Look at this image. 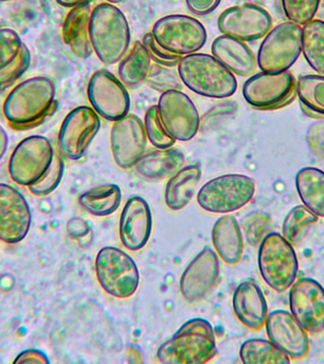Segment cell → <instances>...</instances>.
<instances>
[{"label":"cell","instance_id":"obj_1","mask_svg":"<svg viewBox=\"0 0 324 364\" xmlns=\"http://www.w3.org/2000/svg\"><path fill=\"white\" fill-rule=\"evenodd\" d=\"M56 85L48 76L19 82L3 102V114L11 128L27 130L42 124L56 108Z\"/></svg>","mask_w":324,"mask_h":364},{"label":"cell","instance_id":"obj_2","mask_svg":"<svg viewBox=\"0 0 324 364\" xmlns=\"http://www.w3.org/2000/svg\"><path fill=\"white\" fill-rule=\"evenodd\" d=\"M216 352L212 324L205 318H195L159 346L156 358L163 364H203L212 360Z\"/></svg>","mask_w":324,"mask_h":364},{"label":"cell","instance_id":"obj_3","mask_svg":"<svg viewBox=\"0 0 324 364\" xmlns=\"http://www.w3.org/2000/svg\"><path fill=\"white\" fill-rule=\"evenodd\" d=\"M90 34L93 51L104 65L121 61L130 47L131 33L126 17L110 3H101L91 11Z\"/></svg>","mask_w":324,"mask_h":364},{"label":"cell","instance_id":"obj_4","mask_svg":"<svg viewBox=\"0 0 324 364\" xmlns=\"http://www.w3.org/2000/svg\"><path fill=\"white\" fill-rule=\"evenodd\" d=\"M178 71L182 84L198 95L227 99L237 90L234 74L210 54L196 53L182 57Z\"/></svg>","mask_w":324,"mask_h":364},{"label":"cell","instance_id":"obj_5","mask_svg":"<svg viewBox=\"0 0 324 364\" xmlns=\"http://www.w3.org/2000/svg\"><path fill=\"white\" fill-rule=\"evenodd\" d=\"M258 264L264 281L279 293L286 291L297 279V255L280 233H269L261 242Z\"/></svg>","mask_w":324,"mask_h":364},{"label":"cell","instance_id":"obj_6","mask_svg":"<svg viewBox=\"0 0 324 364\" xmlns=\"http://www.w3.org/2000/svg\"><path fill=\"white\" fill-rule=\"evenodd\" d=\"M254 179L240 173H227L210 179L199 190V206L207 212L229 213L240 210L254 196Z\"/></svg>","mask_w":324,"mask_h":364},{"label":"cell","instance_id":"obj_7","mask_svg":"<svg viewBox=\"0 0 324 364\" xmlns=\"http://www.w3.org/2000/svg\"><path fill=\"white\" fill-rule=\"evenodd\" d=\"M95 272L99 286L113 297L129 298L138 289V266L129 255L119 247H104L99 250L96 256Z\"/></svg>","mask_w":324,"mask_h":364},{"label":"cell","instance_id":"obj_8","mask_svg":"<svg viewBox=\"0 0 324 364\" xmlns=\"http://www.w3.org/2000/svg\"><path fill=\"white\" fill-rule=\"evenodd\" d=\"M301 25L290 21L271 28L259 48V68L272 73L288 70L301 53Z\"/></svg>","mask_w":324,"mask_h":364},{"label":"cell","instance_id":"obj_9","mask_svg":"<svg viewBox=\"0 0 324 364\" xmlns=\"http://www.w3.org/2000/svg\"><path fill=\"white\" fill-rule=\"evenodd\" d=\"M153 38L165 50L179 56L198 53L207 42V31L199 20L184 14H170L153 26Z\"/></svg>","mask_w":324,"mask_h":364},{"label":"cell","instance_id":"obj_10","mask_svg":"<svg viewBox=\"0 0 324 364\" xmlns=\"http://www.w3.org/2000/svg\"><path fill=\"white\" fill-rule=\"evenodd\" d=\"M55 151L50 139L33 135L22 139L9 161L11 178L22 186H31L38 181L50 168Z\"/></svg>","mask_w":324,"mask_h":364},{"label":"cell","instance_id":"obj_11","mask_svg":"<svg viewBox=\"0 0 324 364\" xmlns=\"http://www.w3.org/2000/svg\"><path fill=\"white\" fill-rule=\"evenodd\" d=\"M297 94V82L288 70L272 73L261 71L243 85V96L256 109L275 110L286 107Z\"/></svg>","mask_w":324,"mask_h":364},{"label":"cell","instance_id":"obj_12","mask_svg":"<svg viewBox=\"0 0 324 364\" xmlns=\"http://www.w3.org/2000/svg\"><path fill=\"white\" fill-rule=\"evenodd\" d=\"M101 125V119L92 107L82 105L74 108L65 116L60 127V152L70 161H79L87 153Z\"/></svg>","mask_w":324,"mask_h":364},{"label":"cell","instance_id":"obj_13","mask_svg":"<svg viewBox=\"0 0 324 364\" xmlns=\"http://www.w3.org/2000/svg\"><path fill=\"white\" fill-rule=\"evenodd\" d=\"M87 93L91 107L107 121H118L129 113L127 87L110 71H96L88 82Z\"/></svg>","mask_w":324,"mask_h":364},{"label":"cell","instance_id":"obj_14","mask_svg":"<svg viewBox=\"0 0 324 364\" xmlns=\"http://www.w3.org/2000/svg\"><path fill=\"white\" fill-rule=\"evenodd\" d=\"M159 117L176 141H189L200 129V116L190 97L181 90H169L159 97Z\"/></svg>","mask_w":324,"mask_h":364},{"label":"cell","instance_id":"obj_15","mask_svg":"<svg viewBox=\"0 0 324 364\" xmlns=\"http://www.w3.org/2000/svg\"><path fill=\"white\" fill-rule=\"evenodd\" d=\"M273 19L261 6L244 3L227 8L218 17L219 31L244 42L263 38L271 30Z\"/></svg>","mask_w":324,"mask_h":364},{"label":"cell","instance_id":"obj_16","mask_svg":"<svg viewBox=\"0 0 324 364\" xmlns=\"http://www.w3.org/2000/svg\"><path fill=\"white\" fill-rule=\"evenodd\" d=\"M147 136L144 124L135 114L128 113L114 122L110 132L114 161L122 169L135 166L146 152Z\"/></svg>","mask_w":324,"mask_h":364},{"label":"cell","instance_id":"obj_17","mask_svg":"<svg viewBox=\"0 0 324 364\" xmlns=\"http://www.w3.org/2000/svg\"><path fill=\"white\" fill-rule=\"evenodd\" d=\"M291 314L307 332L324 329V289L311 278H301L290 287Z\"/></svg>","mask_w":324,"mask_h":364},{"label":"cell","instance_id":"obj_18","mask_svg":"<svg viewBox=\"0 0 324 364\" xmlns=\"http://www.w3.org/2000/svg\"><path fill=\"white\" fill-rule=\"evenodd\" d=\"M220 276V263L217 253L205 247L190 261L182 273L179 289L185 300L193 303L206 297Z\"/></svg>","mask_w":324,"mask_h":364},{"label":"cell","instance_id":"obj_19","mask_svg":"<svg viewBox=\"0 0 324 364\" xmlns=\"http://www.w3.org/2000/svg\"><path fill=\"white\" fill-rule=\"evenodd\" d=\"M31 210L25 196L11 185L0 183V240L16 244L28 235Z\"/></svg>","mask_w":324,"mask_h":364},{"label":"cell","instance_id":"obj_20","mask_svg":"<svg viewBox=\"0 0 324 364\" xmlns=\"http://www.w3.org/2000/svg\"><path fill=\"white\" fill-rule=\"evenodd\" d=\"M267 336L276 346L292 360H303L310 350L308 332L286 310H275L267 315Z\"/></svg>","mask_w":324,"mask_h":364},{"label":"cell","instance_id":"obj_21","mask_svg":"<svg viewBox=\"0 0 324 364\" xmlns=\"http://www.w3.org/2000/svg\"><path fill=\"white\" fill-rule=\"evenodd\" d=\"M152 213L148 202L141 196L128 199L119 219V238L127 250H141L146 246L152 232Z\"/></svg>","mask_w":324,"mask_h":364},{"label":"cell","instance_id":"obj_22","mask_svg":"<svg viewBox=\"0 0 324 364\" xmlns=\"http://www.w3.org/2000/svg\"><path fill=\"white\" fill-rule=\"evenodd\" d=\"M236 317L247 328L261 330L266 324L267 304L260 287L253 280H244L236 287L232 297Z\"/></svg>","mask_w":324,"mask_h":364},{"label":"cell","instance_id":"obj_23","mask_svg":"<svg viewBox=\"0 0 324 364\" xmlns=\"http://www.w3.org/2000/svg\"><path fill=\"white\" fill-rule=\"evenodd\" d=\"M212 55L234 75L250 76L257 68V59L246 42L222 36L213 40Z\"/></svg>","mask_w":324,"mask_h":364},{"label":"cell","instance_id":"obj_24","mask_svg":"<svg viewBox=\"0 0 324 364\" xmlns=\"http://www.w3.org/2000/svg\"><path fill=\"white\" fill-rule=\"evenodd\" d=\"M91 11L88 4L72 8L63 23V40L80 59H87L94 53L90 34Z\"/></svg>","mask_w":324,"mask_h":364},{"label":"cell","instance_id":"obj_25","mask_svg":"<svg viewBox=\"0 0 324 364\" xmlns=\"http://www.w3.org/2000/svg\"><path fill=\"white\" fill-rule=\"evenodd\" d=\"M212 237L216 252L225 263L235 264L240 262L244 239L234 216L226 215L218 218L213 226Z\"/></svg>","mask_w":324,"mask_h":364},{"label":"cell","instance_id":"obj_26","mask_svg":"<svg viewBox=\"0 0 324 364\" xmlns=\"http://www.w3.org/2000/svg\"><path fill=\"white\" fill-rule=\"evenodd\" d=\"M184 162L183 154L171 147L145 152L134 168L142 178L151 181H161L175 175L183 167Z\"/></svg>","mask_w":324,"mask_h":364},{"label":"cell","instance_id":"obj_27","mask_svg":"<svg viewBox=\"0 0 324 364\" xmlns=\"http://www.w3.org/2000/svg\"><path fill=\"white\" fill-rule=\"evenodd\" d=\"M201 167L190 164L180 168L171 176L165 188V203L173 210L186 207L195 195L196 187L200 181Z\"/></svg>","mask_w":324,"mask_h":364},{"label":"cell","instance_id":"obj_28","mask_svg":"<svg viewBox=\"0 0 324 364\" xmlns=\"http://www.w3.org/2000/svg\"><path fill=\"white\" fill-rule=\"evenodd\" d=\"M296 188L304 206L324 218V172L315 167H304L296 175Z\"/></svg>","mask_w":324,"mask_h":364},{"label":"cell","instance_id":"obj_29","mask_svg":"<svg viewBox=\"0 0 324 364\" xmlns=\"http://www.w3.org/2000/svg\"><path fill=\"white\" fill-rule=\"evenodd\" d=\"M151 59L142 42L136 40L129 53L119 61L118 75L128 88H135L145 82L151 67Z\"/></svg>","mask_w":324,"mask_h":364},{"label":"cell","instance_id":"obj_30","mask_svg":"<svg viewBox=\"0 0 324 364\" xmlns=\"http://www.w3.org/2000/svg\"><path fill=\"white\" fill-rule=\"evenodd\" d=\"M122 190L116 184L99 185L82 193L79 203L90 215L107 216L119 209Z\"/></svg>","mask_w":324,"mask_h":364},{"label":"cell","instance_id":"obj_31","mask_svg":"<svg viewBox=\"0 0 324 364\" xmlns=\"http://www.w3.org/2000/svg\"><path fill=\"white\" fill-rule=\"evenodd\" d=\"M301 51L307 64L318 74L324 75V21L313 19L301 31Z\"/></svg>","mask_w":324,"mask_h":364},{"label":"cell","instance_id":"obj_32","mask_svg":"<svg viewBox=\"0 0 324 364\" xmlns=\"http://www.w3.org/2000/svg\"><path fill=\"white\" fill-rule=\"evenodd\" d=\"M297 95L307 115L324 117V75L307 74L298 77Z\"/></svg>","mask_w":324,"mask_h":364},{"label":"cell","instance_id":"obj_33","mask_svg":"<svg viewBox=\"0 0 324 364\" xmlns=\"http://www.w3.org/2000/svg\"><path fill=\"white\" fill-rule=\"evenodd\" d=\"M240 358L246 364L291 363L286 353L281 351L271 341L264 338H249L244 341L241 346Z\"/></svg>","mask_w":324,"mask_h":364},{"label":"cell","instance_id":"obj_34","mask_svg":"<svg viewBox=\"0 0 324 364\" xmlns=\"http://www.w3.org/2000/svg\"><path fill=\"white\" fill-rule=\"evenodd\" d=\"M318 216L304 205L292 208L284 218L283 235L291 244L297 243L307 230V228L318 222Z\"/></svg>","mask_w":324,"mask_h":364},{"label":"cell","instance_id":"obj_35","mask_svg":"<svg viewBox=\"0 0 324 364\" xmlns=\"http://www.w3.org/2000/svg\"><path fill=\"white\" fill-rule=\"evenodd\" d=\"M144 124L148 141L156 149H167L176 144V139L168 134L162 124L158 105H152L148 108Z\"/></svg>","mask_w":324,"mask_h":364},{"label":"cell","instance_id":"obj_36","mask_svg":"<svg viewBox=\"0 0 324 364\" xmlns=\"http://www.w3.org/2000/svg\"><path fill=\"white\" fill-rule=\"evenodd\" d=\"M144 82L152 90L161 93L169 90H181L183 85L178 71L175 68L156 64L151 65Z\"/></svg>","mask_w":324,"mask_h":364},{"label":"cell","instance_id":"obj_37","mask_svg":"<svg viewBox=\"0 0 324 364\" xmlns=\"http://www.w3.org/2000/svg\"><path fill=\"white\" fill-rule=\"evenodd\" d=\"M284 16L290 22L306 25L314 19L320 0H281Z\"/></svg>","mask_w":324,"mask_h":364},{"label":"cell","instance_id":"obj_38","mask_svg":"<svg viewBox=\"0 0 324 364\" xmlns=\"http://www.w3.org/2000/svg\"><path fill=\"white\" fill-rule=\"evenodd\" d=\"M272 219L264 213H252L242 220L244 237L252 246H257L269 235Z\"/></svg>","mask_w":324,"mask_h":364},{"label":"cell","instance_id":"obj_39","mask_svg":"<svg viewBox=\"0 0 324 364\" xmlns=\"http://www.w3.org/2000/svg\"><path fill=\"white\" fill-rule=\"evenodd\" d=\"M65 164L62 156L58 153L54 154L53 162L45 175L36 183L28 186L31 193L36 196L50 195L61 182L64 176Z\"/></svg>","mask_w":324,"mask_h":364},{"label":"cell","instance_id":"obj_40","mask_svg":"<svg viewBox=\"0 0 324 364\" xmlns=\"http://www.w3.org/2000/svg\"><path fill=\"white\" fill-rule=\"evenodd\" d=\"M31 51L27 46L23 44L18 56L7 67L0 71V92L9 90L28 70L31 65Z\"/></svg>","mask_w":324,"mask_h":364},{"label":"cell","instance_id":"obj_41","mask_svg":"<svg viewBox=\"0 0 324 364\" xmlns=\"http://www.w3.org/2000/svg\"><path fill=\"white\" fill-rule=\"evenodd\" d=\"M23 44L16 31L0 28V71L18 56Z\"/></svg>","mask_w":324,"mask_h":364},{"label":"cell","instance_id":"obj_42","mask_svg":"<svg viewBox=\"0 0 324 364\" xmlns=\"http://www.w3.org/2000/svg\"><path fill=\"white\" fill-rule=\"evenodd\" d=\"M141 42L146 48L151 61L153 62V64L170 68L178 67L182 56L176 55V54L170 53L162 48L153 38L152 33H145Z\"/></svg>","mask_w":324,"mask_h":364},{"label":"cell","instance_id":"obj_43","mask_svg":"<svg viewBox=\"0 0 324 364\" xmlns=\"http://www.w3.org/2000/svg\"><path fill=\"white\" fill-rule=\"evenodd\" d=\"M306 141L313 155L324 159V119L315 122L308 128Z\"/></svg>","mask_w":324,"mask_h":364},{"label":"cell","instance_id":"obj_44","mask_svg":"<svg viewBox=\"0 0 324 364\" xmlns=\"http://www.w3.org/2000/svg\"><path fill=\"white\" fill-rule=\"evenodd\" d=\"M190 13L195 16H207L220 4L221 0H185Z\"/></svg>","mask_w":324,"mask_h":364},{"label":"cell","instance_id":"obj_45","mask_svg":"<svg viewBox=\"0 0 324 364\" xmlns=\"http://www.w3.org/2000/svg\"><path fill=\"white\" fill-rule=\"evenodd\" d=\"M237 105L234 102H227L224 104L216 105L212 107V109L205 114L202 119H200V128H203L205 125L207 124L213 118H217V117L230 115V114L234 113Z\"/></svg>","mask_w":324,"mask_h":364},{"label":"cell","instance_id":"obj_46","mask_svg":"<svg viewBox=\"0 0 324 364\" xmlns=\"http://www.w3.org/2000/svg\"><path fill=\"white\" fill-rule=\"evenodd\" d=\"M14 363H41L47 364L50 361L48 355L41 350L28 349L20 353L14 361Z\"/></svg>","mask_w":324,"mask_h":364},{"label":"cell","instance_id":"obj_47","mask_svg":"<svg viewBox=\"0 0 324 364\" xmlns=\"http://www.w3.org/2000/svg\"><path fill=\"white\" fill-rule=\"evenodd\" d=\"M57 3L62 7L75 8L79 6L87 5L90 0H55Z\"/></svg>","mask_w":324,"mask_h":364},{"label":"cell","instance_id":"obj_48","mask_svg":"<svg viewBox=\"0 0 324 364\" xmlns=\"http://www.w3.org/2000/svg\"><path fill=\"white\" fill-rule=\"evenodd\" d=\"M8 147V134L3 129L0 125V159L5 155L6 150Z\"/></svg>","mask_w":324,"mask_h":364},{"label":"cell","instance_id":"obj_49","mask_svg":"<svg viewBox=\"0 0 324 364\" xmlns=\"http://www.w3.org/2000/svg\"><path fill=\"white\" fill-rule=\"evenodd\" d=\"M107 3H110V4H118V3H121L124 1V0H105Z\"/></svg>","mask_w":324,"mask_h":364},{"label":"cell","instance_id":"obj_50","mask_svg":"<svg viewBox=\"0 0 324 364\" xmlns=\"http://www.w3.org/2000/svg\"><path fill=\"white\" fill-rule=\"evenodd\" d=\"M1 1H14V0H0V2Z\"/></svg>","mask_w":324,"mask_h":364}]
</instances>
